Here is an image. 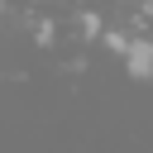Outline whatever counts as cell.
Masks as SVG:
<instances>
[{
  "label": "cell",
  "mask_w": 153,
  "mask_h": 153,
  "mask_svg": "<svg viewBox=\"0 0 153 153\" xmlns=\"http://www.w3.org/2000/svg\"><path fill=\"white\" fill-rule=\"evenodd\" d=\"M124 67H129L134 81H148V76H153V38H129V48H124Z\"/></svg>",
  "instance_id": "obj_1"
}]
</instances>
